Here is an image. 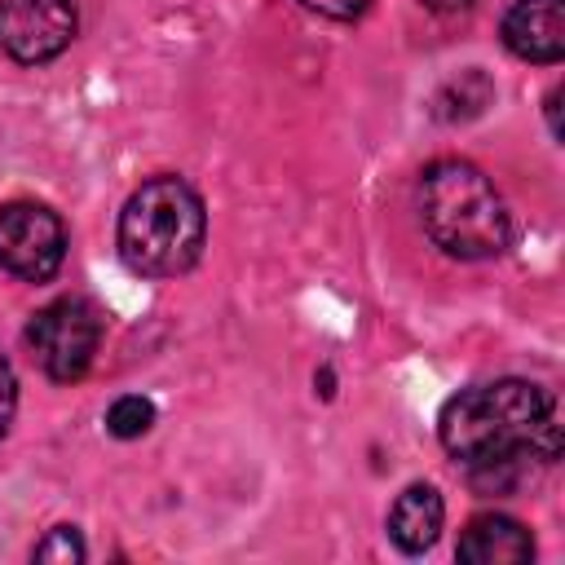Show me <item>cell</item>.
Instances as JSON below:
<instances>
[{"label":"cell","mask_w":565,"mask_h":565,"mask_svg":"<svg viewBox=\"0 0 565 565\" xmlns=\"http://www.w3.org/2000/svg\"><path fill=\"white\" fill-rule=\"evenodd\" d=\"M437 437L477 481L508 490L525 459L552 463L561 455V415L552 393L508 375L459 388L437 415Z\"/></svg>","instance_id":"cell-1"},{"label":"cell","mask_w":565,"mask_h":565,"mask_svg":"<svg viewBox=\"0 0 565 565\" xmlns=\"http://www.w3.org/2000/svg\"><path fill=\"white\" fill-rule=\"evenodd\" d=\"M424 234L455 260H490L512 243V216L494 181L468 159H437L419 172Z\"/></svg>","instance_id":"cell-2"},{"label":"cell","mask_w":565,"mask_h":565,"mask_svg":"<svg viewBox=\"0 0 565 565\" xmlns=\"http://www.w3.org/2000/svg\"><path fill=\"white\" fill-rule=\"evenodd\" d=\"M207 212L190 181L150 177L141 181L119 212V256L141 278H177L203 256Z\"/></svg>","instance_id":"cell-3"},{"label":"cell","mask_w":565,"mask_h":565,"mask_svg":"<svg viewBox=\"0 0 565 565\" xmlns=\"http://www.w3.org/2000/svg\"><path fill=\"white\" fill-rule=\"evenodd\" d=\"M26 349L40 362V371L57 384L79 380L102 344V313L84 296H57L26 322Z\"/></svg>","instance_id":"cell-4"},{"label":"cell","mask_w":565,"mask_h":565,"mask_svg":"<svg viewBox=\"0 0 565 565\" xmlns=\"http://www.w3.org/2000/svg\"><path fill=\"white\" fill-rule=\"evenodd\" d=\"M66 260V225L53 207L13 199L0 207V269L22 282H49Z\"/></svg>","instance_id":"cell-5"},{"label":"cell","mask_w":565,"mask_h":565,"mask_svg":"<svg viewBox=\"0 0 565 565\" xmlns=\"http://www.w3.org/2000/svg\"><path fill=\"white\" fill-rule=\"evenodd\" d=\"M79 31L75 0H0V53L18 66L53 62Z\"/></svg>","instance_id":"cell-6"},{"label":"cell","mask_w":565,"mask_h":565,"mask_svg":"<svg viewBox=\"0 0 565 565\" xmlns=\"http://www.w3.org/2000/svg\"><path fill=\"white\" fill-rule=\"evenodd\" d=\"M503 44L521 62L556 66L565 57V0H512L503 13Z\"/></svg>","instance_id":"cell-7"},{"label":"cell","mask_w":565,"mask_h":565,"mask_svg":"<svg viewBox=\"0 0 565 565\" xmlns=\"http://www.w3.org/2000/svg\"><path fill=\"white\" fill-rule=\"evenodd\" d=\"M455 556L463 565H521L534 556V534L503 512H486L463 525Z\"/></svg>","instance_id":"cell-8"},{"label":"cell","mask_w":565,"mask_h":565,"mask_svg":"<svg viewBox=\"0 0 565 565\" xmlns=\"http://www.w3.org/2000/svg\"><path fill=\"white\" fill-rule=\"evenodd\" d=\"M441 521H446L441 494H437L433 486L415 481V486H406V490L393 499V508H388V539H393L406 556H419V552H428V547L437 543Z\"/></svg>","instance_id":"cell-9"},{"label":"cell","mask_w":565,"mask_h":565,"mask_svg":"<svg viewBox=\"0 0 565 565\" xmlns=\"http://www.w3.org/2000/svg\"><path fill=\"white\" fill-rule=\"evenodd\" d=\"M150 424H154V402L141 397V393H124L106 411V433L119 437V441H132V437L150 433Z\"/></svg>","instance_id":"cell-10"},{"label":"cell","mask_w":565,"mask_h":565,"mask_svg":"<svg viewBox=\"0 0 565 565\" xmlns=\"http://www.w3.org/2000/svg\"><path fill=\"white\" fill-rule=\"evenodd\" d=\"M31 556L35 561H84V539L75 534V525H57V530H49V539L35 543Z\"/></svg>","instance_id":"cell-11"},{"label":"cell","mask_w":565,"mask_h":565,"mask_svg":"<svg viewBox=\"0 0 565 565\" xmlns=\"http://www.w3.org/2000/svg\"><path fill=\"white\" fill-rule=\"evenodd\" d=\"M296 4L318 13V18H331V22H353L371 9V0H296Z\"/></svg>","instance_id":"cell-12"},{"label":"cell","mask_w":565,"mask_h":565,"mask_svg":"<svg viewBox=\"0 0 565 565\" xmlns=\"http://www.w3.org/2000/svg\"><path fill=\"white\" fill-rule=\"evenodd\" d=\"M13 411H18V380H13L9 358L0 353V437H4L9 424H13Z\"/></svg>","instance_id":"cell-13"},{"label":"cell","mask_w":565,"mask_h":565,"mask_svg":"<svg viewBox=\"0 0 565 565\" xmlns=\"http://www.w3.org/2000/svg\"><path fill=\"white\" fill-rule=\"evenodd\" d=\"M419 4L433 13H468L472 9V0H419Z\"/></svg>","instance_id":"cell-14"},{"label":"cell","mask_w":565,"mask_h":565,"mask_svg":"<svg viewBox=\"0 0 565 565\" xmlns=\"http://www.w3.org/2000/svg\"><path fill=\"white\" fill-rule=\"evenodd\" d=\"M547 124H552V137H561V88L547 93Z\"/></svg>","instance_id":"cell-15"}]
</instances>
